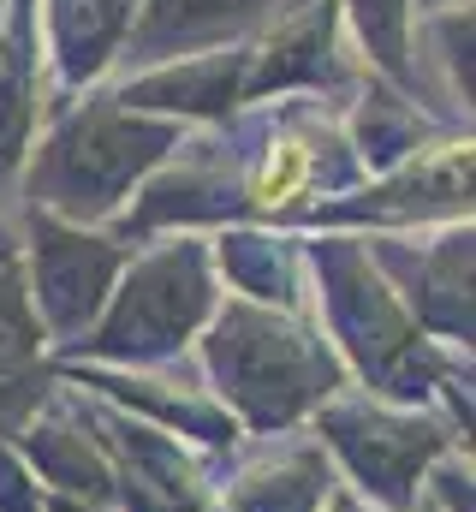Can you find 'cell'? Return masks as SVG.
Segmentation results:
<instances>
[{
	"label": "cell",
	"instance_id": "obj_1",
	"mask_svg": "<svg viewBox=\"0 0 476 512\" xmlns=\"http://www.w3.org/2000/svg\"><path fill=\"white\" fill-rule=\"evenodd\" d=\"M191 137V126L137 114L114 84L54 96L48 120L30 143V203L66 221H102Z\"/></svg>",
	"mask_w": 476,
	"mask_h": 512
},
{
	"label": "cell",
	"instance_id": "obj_2",
	"mask_svg": "<svg viewBox=\"0 0 476 512\" xmlns=\"http://www.w3.org/2000/svg\"><path fill=\"white\" fill-rule=\"evenodd\" d=\"M369 66L357 60L340 0H286L256 36H250V66H244V108L274 102V96H328L346 102Z\"/></svg>",
	"mask_w": 476,
	"mask_h": 512
},
{
	"label": "cell",
	"instance_id": "obj_3",
	"mask_svg": "<svg viewBox=\"0 0 476 512\" xmlns=\"http://www.w3.org/2000/svg\"><path fill=\"white\" fill-rule=\"evenodd\" d=\"M244 66H250V42L161 60V66L125 72V78H108V84L137 114H155V120H173V126H227L244 108Z\"/></svg>",
	"mask_w": 476,
	"mask_h": 512
},
{
	"label": "cell",
	"instance_id": "obj_4",
	"mask_svg": "<svg viewBox=\"0 0 476 512\" xmlns=\"http://www.w3.org/2000/svg\"><path fill=\"white\" fill-rule=\"evenodd\" d=\"M286 0H143L131 18V36L119 48V72H143L161 60L209 54V48H238L250 42Z\"/></svg>",
	"mask_w": 476,
	"mask_h": 512
},
{
	"label": "cell",
	"instance_id": "obj_5",
	"mask_svg": "<svg viewBox=\"0 0 476 512\" xmlns=\"http://www.w3.org/2000/svg\"><path fill=\"white\" fill-rule=\"evenodd\" d=\"M137 6L143 0H36V30H42L54 96H78L114 78Z\"/></svg>",
	"mask_w": 476,
	"mask_h": 512
},
{
	"label": "cell",
	"instance_id": "obj_6",
	"mask_svg": "<svg viewBox=\"0 0 476 512\" xmlns=\"http://www.w3.org/2000/svg\"><path fill=\"white\" fill-rule=\"evenodd\" d=\"M54 108L48 60H42V30H36V0H6L0 24V185L30 161V143Z\"/></svg>",
	"mask_w": 476,
	"mask_h": 512
},
{
	"label": "cell",
	"instance_id": "obj_7",
	"mask_svg": "<svg viewBox=\"0 0 476 512\" xmlns=\"http://www.w3.org/2000/svg\"><path fill=\"white\" fill-rule=\"evenodd\" d=\"M36 280H42V304L60 316V322H78L96 310V298L108 292L119 268V251L108 239H90L78 227H60V221H36Z\"/></svg>",
	"mask_w": 476,
	"mask_h": 512
},
{
	"label": "cell",
	"instance_id": "obj_8",
	"mask_svg": "<svg viewBox=\"0 0 476 512\" xmlns=\"http://www.w3.org/2000/svg\"><path fill=\"white\" fill-rule=\"evenodd\" d=\"M340 18H346V36H352L357 60L405 90L417 102V60H411V30H417V6L411 0H340Z\"/></svg>",
	"mask_w": 476,
	"mask_h": 512
},
{
	"label": "cell",
	"instance_id": "obj_9",
	"mask_svg": "<svg viewBox=\"0 0 476 512\" xmlns=\"http://www.w3.org/2000/svg\"><path fill=\"white\" fill-rule=\"evenodd\" d=\"M221 262L233 268L256 298H292V274H286L292 251H286V239H268V233H233V239H221Z\"/></svg>",
	"mask_w": 476,
	"mask_h": 512
},
{
	"label": "cell",
	"instance_id": "obj_10",
	"mask_svg": "<svg viewBox=\"0 0 476 512\" xmlns=\"http://www.w3.org/2000/svg\"><path fill=\"white\" fill-rule=\"evenodd\" d=\"M411 6H417V18H423V12H441V6H471V0H411Z\"/></svg>",
	"mask_w": 476,
	"mask_h": 512
},
{
	"label": "cell",
	"instance_id": "obj_11",
	"mask_svg": "<svg viewBox=\"0 0 476 512\" xmlns=\"http://www.w3.org/2000/svg\"><path fill=\"white\" fill-rule=\"evenodd\" d=\"M6 251H12V239H6V227H0V256H6Z\"/></svg>",
	"mask_w": 476,
	"mask_h": 512
},
{
	"label": "cell",
	"instance_id": "obj_12",
	"mask_svg": "<svg viewBox=\"0 0 476 512\" xmlns=\"http://www.w3.org/2000/svg\"><path fill=\"white\" fill-rule=\"evenodd\" d=\"M0 24H6V0H0Z\"/></svg>",
	"mask_w": 476,
	"mask_h": 512
}]
</instances>
